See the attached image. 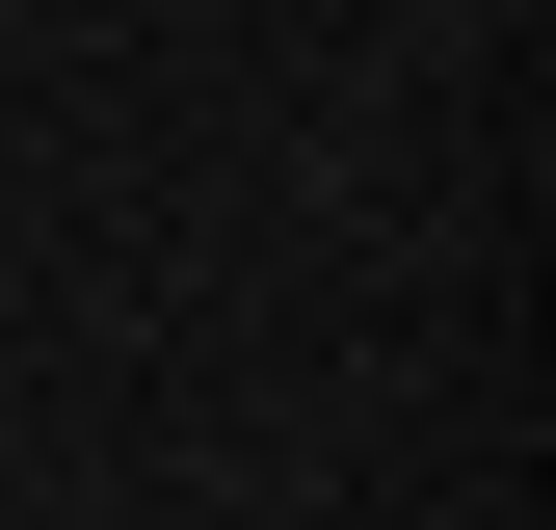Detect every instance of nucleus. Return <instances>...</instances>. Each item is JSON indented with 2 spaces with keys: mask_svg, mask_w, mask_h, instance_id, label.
<instances>
[]
</instances>
